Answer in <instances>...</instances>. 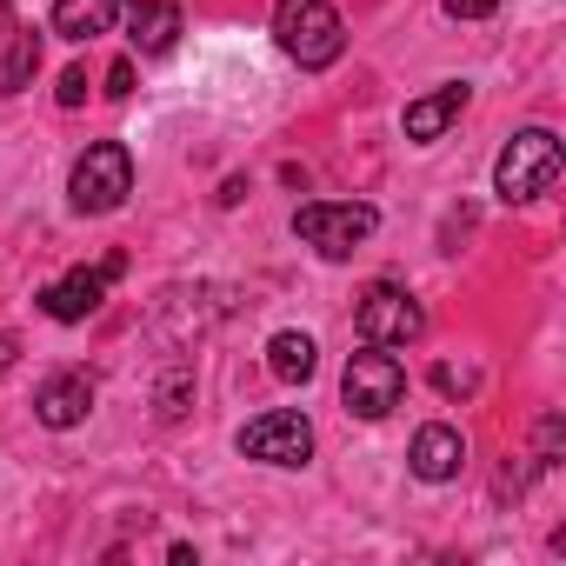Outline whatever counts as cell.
Wrapping results in <instances>:
<instances>
[{
    "label": "cell",
    "mask_w": 566,
    "mask_h": 566,
    "mask_svg": "<svg viewBox=\"0 0 566 566\" xmlns=\"http://www.w3.org/2000/svg\"><path fill=\"white\" fill-rule=\"evenodd\" d=\"M273 41H280V54H287L294 67L321 74V67L340 61L347 28H340V14L327 8V0H273Z\"/></svg>",
    "instance_id": "6da1fadb"
},
{
    "label": "cell",
    "mask_w": 566,
    "mask_h": 566,
    "mask_svg": "<svg viewBox=\"0 0 566 566\" xmlns=\"http://www.w3.org/2000/svg\"><path fill=\"white\" fill-rule=\"evenodd\" d=\"M553 180H559V140H553L546 127H520V134L500 147V160H493V193H500L506 207L539 200Z\"/></svg>",
    "instance_id": "7a4b0ae2"
},
{
    "label": "cell",
    "mask_w": 566,
    "mask_h": 566,
    "mask_svg": "<svg viewBox=\"0 0 566 566\" xmlns=\"http://www.w3.org/2000/svg\"><path fill=\"white\" fill-rule=\"evenodd\" d=\"M127 193H134V154H127L120 140H94V147L74 160V180H67L74 213H114Z\"/></svg>",
    "instance_id": "3957f363"
},
{
    "label": "cell",
    "mask_w": 566,
    "mask_h": 566,
    "mask_svg": "<svg viewBox=\"0 0 566 566\" xmlns=\"http://www.w3.org/2000/svg\"><path fill=\"white\" fill-rule=\"evenodd\" d=\"M400 394H407V367L394 360V347H367L340 374V400H347L354 420H387L400 407Z\"/></svg>",
    "instance_id": "277c9868"
},
{
    "label": "cell",
    "mask_w": 566,
    "mask_h": 566,
    "mask_svg": "<svg viewBox=\"0 0 566 566\" xmlns=\"http://www.w3.org/2000/svg\"><path fill=\"white\" fill-rule=\"evenodd\" d=\"M374 227H380V213L367 200H314V207L294 213V233L327 260H347L360 240H374Z\"/></svg>",
    "instance_id": "5b68a950"
},
{
    "label": "cell",
    "mask_w": 566,
    "mask_h": 566,
    "mask_svg": "<svg viewBox=\"0 0 566 566\" xmlns=\"http://www.w3.org/2000/svg\"><path fill=\"white\" fill-rule=\"evenodd\" d=\"M354 327H360L367 347H413V340L427 334V314H420V301H413L407 287L374 280V287L360 294V307H354Z\"/></svg>",
    "instance_id": "8992f818"
},
{
    "label": "cell",
    "mask_w": 566,
    "mask_h": 566,
    "mask_svg": "<svg viewBox=\"0 0 566 566\" xmlns=\"http://www.w3.org/2000/svg\"><path fill=\"white\" fill-rule=\"evenodd\" d=\"M127 273V253H107L101 266H74V273H61L54 287L41 294V314L48 321H61V327H74V321H87V314H101V301H107V287Z\"/></svg>",
    "instance_id": "52a82bcc"
},
{
    "label": "cell",
    "mask_w": 566,
    "mask_h": 566,
    "mask_svg": "<svg viewBox=\"0 0 566 566\" xmlns=\"http://www.w3.org/2000/svg\"><path fill=\"white\" fill-rule=\"evenodd\" d=\"M240 453L260 460V467H307L314 460V427H307V413H260V420H247Z\"/></svg>",
    "instance_id": "ba28073f"
},
{
    "label": "cell",
    "mask_w": 566,
    "mask_h": 566,
    "mask_svg": "<svg viewBox=\"0 0 566 566\" xmlns=\"http://www.w3.org/2000/svg\"><path fill=\"white\" fill-rule=\"evenodd\" d=\"M87 413H94V380H87V374H54V380L34 394V420L54 427V433L81 427Z\"/></svg>",
    "instance_id": "9c48e42d"
},
{
    "label": "cell",
    "mask_w": 566,
    "mask_h": 566,
    "mask_svg": "<svg viewBox=\"0 0 566 566\" xmlns=\"http://www.w3.org/2000/svg\"><path fill=\"white\" fill-rule=\"evenodd\" d=\"M407 467H413L427 486H440V480H453V473L467 467V440H460L453 427H440V420H433V427H420V433H413Z\"/></svg>",
    "instance_id": "30bf717a"
},
{
    "label": "cell",
    "mask_w": 566,
    "mask_h": 566,
    "mask_svg": "<svg viewBox=\"0 0 566 566\" xmlns=\"http://www.w3.org/2000/svg\"><path fill=\"white\" fill-rule=\"evenodd\" d=\"M467 114V87L460 81H447V87H433V94H420V101H407V140H440L453 120Z\"/></svg>",
    "instance_id": "8fae6325"
},
{
    "label": "cell",
    "mask_w": 566,
    "mask_h": 566,
    "mask_svg": "<svg viewBox=\"0 0 566 566\" xmlns=\"http://www.w3.org/2000/svg\"><path fill=\"white\" fill-rule=\"evenodd\" d=\"M127 28H134V48L140 54H167L180 41V0H147V8H127Z\"/></svg>",
    "instance_id": "7c38bea8"
},
{
    "label": "cell",
    "mask_w": 566,
    "mask_h": 566,
    "mask_svg": "<svg viewBox=\"0 0 566 566\" xmlns=\"http://www.w3.org/2000/svg\"><path fill=\"white\" fill-rule=\"evenodd\" d=\"M266 367H273V380H287V387H307L314 380V367H321V347L307 340V334H273L266 340Z\"/></svg>",
    "instance_id": "4fadbf2b"
},
{
    "label": "cell",
    "mask_w": 566,
    "mask_h": 566,
    "mask_svg": "<svg viewBox=\"0 0 566 566\" xmlns=\"http://www.w3.org/2000/svg\"><path fill=\"white\" fill-rule=\"evenodd\" d=\"M120 14V0H54V34L61 41H94Z\"/></svg>",
    "instance_id": "5bb4252c"
},
{
    "label": "cell",
    "mask_w": 566,
    "mask_h": 566,
    "mask_svg": "<svg viewBox=\"0 0 566 566\" xmlns=\"http://www.w3.org/2000/svg\"><path fill=\"white\" fill-rule=\"evenodd\" d=\"M34 74H41V34L34 28H14V41L0 48V94H21Z\"/></svg>",
    "instance_id": "9a60e30c"
},
{
    "label": "cell",
    "mask_w": 566,
    "mask_h": 566,
    "mask_svg": "<svg viewBox=\"0 0 566 566\" xmlns=\"http://www.w3.org/2000/svg\"><path fill=\"white\" fill-rule=\"evenodd\" d=\"M154 400H160V420H180V413H187V400H193V374H187V367H174V374L160 380V394H154Z\"/></svg>",
    "instance_id": "2e32d148"
},
{
    "label": "cell",
    "mask_w": 566,
    "mask_h": 566,
    "mask_svg": "<svg viewBox=\"0 0 566 566\" xmlns=\"http://www.w3.org/2000/svg\"><path fill=\"white\" fill-rule=\"evenodd\" d=\"M54 101H61V107H81V101H87V67H67L61 87H54Z\"/></svg>",
    "instance_id": "e0dca14e"
},
{
    "label": "cell",
    "mask_w": 566,
    "mask_h": 566,
    "mask_svg": "<svg viewBox=\"0 0 566 566\" xmlns=\"http://www.w3.org/2000/svg\"><path fill=\"white\" fill-rule=\"evenodd\" d=\"M440 8H447L453 21H486V14L500 8V0H440Z\"/></svg>",
    "instance_id": "ac0fdd59"
},
{
    "label": "cell",
    "mask_w": 566,
    "mask_h": 566,
    "mask_svg": "<svg viewBox=\"0 0 566 566\" xmlns=\"http://www.w3.org/2000/svg\"><path fill=\"white\" fill-rule=\"evenodd\" d=\"M107 94H114V101L134 94V61H114V67H107Z\"/></svg>",
    "instance_id": "d6986e66"
},
{
    "label": "cell",
    "mask_w": 566,
    "mask_h": 566,
    "mask_svg": "<svg viewBox=\"0 0 566 566\" xmlns=\"http://www.w3.org/2000/svg\"><path fill=\"white\" fill-rule=\"evenodd\" d=\"M14 360H21V340H14V334H0V374H8Z\"/></svg>",
    "instance_id": "ffe728a7"
},
{
    "label": "cell",
    "mask_w": 566,
    "mask_h": 566,
    "mask_svg": "<svg viewBox=\"0 0 566 566\" xmlns=\"http://www.w3.org/2000/svg\"><path fill=\"white\" fill-rule=\"evenodd\" d=\"M14 28H21V21H14V8H8V0H0V48L14 41Z\"/></svg>",
    "instance_id": "44dd1931"
},
{
    "label": "cell",
    "mask_w": 566,
    "mask_h": 566,
    "mask_svg": "<svg viewBox=\"0 0 566 566\" xmlns=\"http://www.w3.org/2000/svg\"><path fill=\"white\" fill-rule=\"evenodd\" d=\"M127 8H147V0H127Z\"/></svg>",
    "instance_id": "7402d4cb"
}]
</instances>
